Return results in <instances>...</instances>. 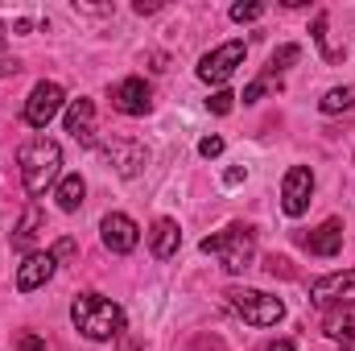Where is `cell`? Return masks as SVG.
I'll return each instance as SVG.
<instances>
[{
	"label": "cell",
	"instance_id": "1",
	"mask_svg": "<svg viewBox=\"0 0 355 351\" xmlns=\"http://www.w3.org/2000/svg\"><path fill=\"white\" fill-rule=\"evenodd\" d=\"M17 166H21V186H25V194L29 198H37V194H46L58 174H62V149H58V141H50V137H29L25 145H21V153H17Z\"/></svg>",
	"mask_w": 355,
	"mask_h": 351
},
{
	"label": "cell",
	"instance_id": "2",
	"mask_svg": "<svg viewBox=\"0 0 355 351\" xmlns=\"http://www.w3.org/2000/svg\"><path fill=\"white\" fill-rule=\"evenodd\" d=\"M71 323L79 335H87L91 343H107V339H120L124 335V310L103 298V293H79L71 302Z\"/></svg>",
	"mask_w": 355,
	"mask_h": 351
},
{
	"label": "cell",
	"instance_id": "3",
	"mask_svg": "<svg viewBox=\"0 0 355 351\" xmlns=\"http://www.w3.org/2000/svg\"><path fill=\"white\" fill-rule=\"evenodd\" d=\"M202 252L207 257H219V264L227 273H244V268H252V257H257V232L248 223H232L219 236H207L202 240Z\"/></svg>",
	"mask_w": 355,
	"mask_h": 351
},
{
	"label": "cell",
	"instance_id": "4",
	"mask_svg": "<svg viewBox=\"0 0 355 351\" xmlns=\"http://www.w3.org/2000/svg\"><path fill=\"white\" fill-rule=\"evenodd\" d=\"M227 306H232L244 323H252V327H277V323L285 318L281 298L261 293V289H227Z\"/></svg>",
	"mask_w": 355,
	"mask_h": 351
},
{
	"label": "cell",
	"instance_id": "5",
	"mask_svg": "<svg viewBox=\"0 0 355 351\" xmlns=\"http://www.w3.org/2000/svg\"><path fill=\"white\" fill-rule=\"evenodd\" d=\"M310 302L318 310H355V268L327 273L310 285Z\"/></svg>",
	"mask_w": 355,
	"mask_h": 351
},
{
	"label": "cell",
	"instance_id": "6",
	"mask_svg": "<svg viewBox=\"0 0 355 351\" xmlns=\"http://www.w3.org/2000/svg\"><path fill=\"white\" fill-rule=\"evenodd\" d=\"M244 54H248L244 42H223V46H215L211 54H202V62H198V79L223 87V83L236 75V67H244Z\"/></svg>",
	"mask_w": 355,
	"mask_h": 351
},
{
	"label": "cell",
	"instance_id": "7",
	"mask_svg": "<svg viewBox=\"0 0 355 351\" xmlns=\"http://www.w3.org/2000/svg\"><path fill=\"white\" fill-rule=\"evenodd\" d=\"M99 153H103L107 166H116V174H124V178H137L145 170V162H149V149L141 141H132V137H112Z\"/></svg>",
	"mask_w": 355,
	"mask_h": 351
},
{
	"label": "cell",
	"instance_id": "8",
	"mask_svg": "<svg viewBox=\"0 0 355 351\" xmlns=\"http://www.w3.org/2000/svg\"><path fill=\"white\" fill-rule=\"evenodd\" d=\"M62 87L58 83H37V87L29 91V99H25V124L29 128H46L58 112H62Z\"/></svg>",
	"mask_w": 355,
	"mask_h": 351
},
{
	"label": "cell",
	"instance_id": "9",
	"mask_svg": "<svg viewBox=\"0 0 355 351\" xmlns=\"http://www.w3.org/2000/svg\"><path fill=\"white\" fill-rule=\"evenodd\" d=\"M99 236H103V248H107V252H116V257H128V252L141 244V228H137L128 215H120V211L103 215Z\"/></svg>",
	"mask_w": 355,
	"mask_h": 351
},
{
	"label": "cell",
	"instance_id": "10",
	"mask_svg": "<svg viewBox=\"0 0 355 351\" xmlns=\"http://www.w3.org/2000/svg\"><path fill=\"white\" fill-rule=\"evenodd\" d=\"M310 194H314V174H310V166H293V170L285 174V182H281V207H285V215H289V219L306 215Z\"/></svg>",
	"mask_w": 355,
	"mask_h": 351
},
{
	"label": "cell",
	"instance_id": "11",
	"mask_svg": "<svg viewBox=\"0 0 355 351\" xmlns=\"http://www.w3.org/2000/svg\"><path fill=\"white\" fill-rule=\"evenodd\" d=\"M112 108L120 112V116H145L149 108H153V91L145 79H120L116 87H112Z\"/></svg>",
	"mask_w": 355,
	"mask_h": 351
},
{
	"label": "cell",
	"instance_id": "12",
	"mask_svg": "<svg viewBox=\"0 0 355 351\" xmlns=\"http://www.w3.org/2000/svg\"><path fill=\"white\" fill-rule=\"evenodd\" d=\"M54 268H58L54 252H29L25 261L17 264V289H21V293H33V289H42V285L54 277Z\"/></svg>",
	"mask_w": 355,
	"mask_h": 351
},
{
	"label": "cell",
	"instance_id": "13",
	"mask_svg": "<svg viewBox=\"0 0 355 351\" xmlns=\"http://www.w3.org/2000/svg\"><path fill=\"white\" fill-rule=\"evenodd\" d=\"M67 132L83 145H95V103L91 99H71L67 108Z\"/></svg>",
	"mask_w": 355,
	"mask_h": 351
},
{
	"label": "cell",
	"instance_id": "14",
	"mask_svg": "<svg viewBox=\"0 0 355 351\" xmlns=\"http://www.w3.org/2000/svg\"><path fill=\"white\" fill-rule=\"evenodd\" d=\"M42 228H46V211H42L37 203H29L25 215H21V223L12 228V248H21V252L29 257V244L42 236Z\"/></svg>",
	"mask_w": 355,
	"mask_h": 351
},
{
	"label": "cell",
	"instance_id": "15",
	"mask_svg": "<svg viewBox=\"0 0 355 351\" xmlns=\"http://www.w3.org/2000/svg\"><path fill=\"white\" fill-rule=\"evenodd\" d=\"M149 248H153L157 261H170L178 248H182V232H178L174 219H157V223H153V232H149Z\"/></svg>",
	"mask_w": 355,
	"mask_h": 351
},
{
	"label": "cell",
	"instance_id": "16",
	"mask_svg": "<svg viewBox=\"0 0 355 351\" xmlns=\"http://www.w3.org/2000/svg\"><path fill=\"white\" fill-rule=\"evenodd\" d=\"M343 248V223L339 219H327L318 232H310V252L314 257H335Z\"/></svg>",
	"mask_w": 355,
	"mask_h": 351
},
{
	"label": "cell",
	"instance_id": "17",
	"mask_svg": "<svg viewBox=\"0 0 355 351\" xmlns=\"http://www.w3.org/2000/svg\"><path fill=\"white\" fill-rule=\"evenodd\" d=\"M322 335L335 343H355V310H327L322 314Z\"/></svg>",
	"mask_w": 355,
	"mask_h": 351
},
{
	"label": "cell",
	"instance_id": "18",
	"mask_svg": "<svg viewBox=\"0 0 355 351\" xmlns=\"http://www.w3.org/2000/svg\"><path fill=\"white\" fill-rule=\"evenodd\" d=\"M83 194H87V182H83L79 174H62V178H58L54 198H58V207H62L67 215H75V211L83 207Z\"/></svg>",
	"mask_w": 355,
	"mask_h": 351
},
{
	"label": "cell",
	"instance_id": "19",
	"mask_svg": "<svg viewBox=\"0 0 355 351\" xmlns=\"http://www.w3.org/2000/svg\"><path fill=\"white\" fill-rule=\"evenodd\" d=\"M318 108L327 112V116H339V112H352L355 108V87H331L322 99H318Z\"/></svg>",
	"mask_w": 355,
	"mask_h": 351
},
{
	"label": "cell",
	"instance_id": "20",
	"mask_svg": "<svg viewBox=\"0 0 355 351\" xmlns=\"http://www.w3.org/2000/svg\"><path fill=\"white\" fill-rule=\"evenodd\" d=\"M314 42L322 46V54H327L331 62H339V58H343V50H335V46L327 42V12H318V17H314Z\"/></svg>",
	"mask_w": 355,
	"mask_h": 351
},
{
	"label": "cell",
	"instance_id": "21",
	"mask_svg": "<svg viewBox=\"0 0 355 351\" xmlns=\"http://www.w3.org/2000/svg\"><path fill=\"white\" fill-rule=\"evenodd\" d=\"M261 17H265V4H257V0H248V4L240 0V4H232V21H240V25H244V21H261Z\"/></svg>",
	"mask_w": 355,
	"mask_h": 351
},
{
	"label": "cell",
	"instance_id": "22",
	"mask_svg": "<svg viewBox=\"0 0 355 351\" xmlns=\"http://www.w3.org/2000/svg\"><path fill=\"white\" fill-rule=\"evenodd\" d=\"M207 108H211L215 116H227V112L236 108V95H232V91H215V95L207 99Z\"/></svg>",
	"mask_w": 355,
	"mask_h": 351
},
{
	"label": "cell",
	"instance_id": "23",
	"mask_svg": "<svg viewBox=\"0 0 355 351\" xmlns=\"http://www.w3.org/2000/svg\"><path fill=\"white\" fill-rule=\"evenodd\" d=\"M297 58H302V50H297V46H281V50L272 54V71H285V67H289V62H297Z\"/></svg>",
	"mask_w": 355,
	"mask_h": 351
},
{
	"label": "cell",
	"instance_id": "24",
	"mask_svg": "<svg viewBox=\"0 0 355 351\" xmlns=\"http://www.w3.org/2000/svg\"><path fill=\"white\" fill-rule=\"evenodd\" d=\"M75 252H79V244L71 240V236H62L58 244H54V261L62 264V261H75Z\"/></svg>",
	"mask_w": 355,
	"mask_h": 351
},
{
	"label": "cell",
	"instance_id": "25",
	"mask_svg": "<svg viewBox=\"0 0 355 351\" xmlns=\"http://www.w3.org/2000/svg\"><path fill=\"white\" fill-rule=\"evenodd\" d=\"M17 351H46V339H37L33 331H21L17 335Z\"/></svg>",
	"mask_w": 355,
	"mask_h": 351
},
{
	"label": "cell",
	"instance_id": "26",
	"mask_svg": "<svg viewBox=\"0 0 355 351\" xmlns=\"http://www.w3.org/2000/svg\"><path fill=\"white\" fill-rule=\"evenodd\" d=\"M198 153H202V157H219V153H223V137H202V141H198Z\"/></svg>",
	"mask_w": 355,
	"mask_h": 351
},
{
	"label": "cell",
	"instance_id": "27",
	"mask_svg": "<svg viewBox=\"0 0 355 351\" xmlns=\"http://www.w3.org/2000/svg\"><path fill=\"white\" fill-rule=\"evenodd\" d=\"M265 91H268V79H257V83H248V91H244V103H257Z\"/></svg>",
	"mask_w": 355,
	"mask_h": 351
},
{
	"label": "cell",
	"instance_id": "28",
	"mask_svg": "<svg viewBox=\"0 0 355 351\" xmlns=\"http://www.w3.org/2000/svg\"><path fill=\"white\" fill-rule=\"evenodd\" d=\"M17 71H21L17 58H0V79H8V75H17Z\"/></svg>",
	"mask_w": 355,
	"mask_h": 351
},
{
	"label": "cell",
	"instance_id": "29",
	"mask_svg": "<svg viewBox=\"0 0 355 351\" xmlns=\"http://www.w3.org/2000/svg\"><path fill=\"white\" fill-rule=\"evenodd\" d=\"M265 351H297V348H293V339H277V343H268Z\"/></svg>",
	"mask_w": 355,
	"mask_h": 351
},
{
	"label": "cell",
	"instance_id": "30",
	"mask_svg": "<svg viewBox=\"0 0 355 351\" xmlns=\"http://www.w3.org/2000/svg\"><path fill=\"white\" fill-rule=\"evenodd\" d=\"M223 182H227V186H236V182H244V170H240V166H236V170H227V178H223Z\"/></svg>",
	"mask_w": 355,
	"mask_h": 351
},
{
	"label": "cell",
	"instance_id": "31",
	"mask_svg": "<svg viewBox=\"0 0 355 351\" xmlns=\"http://www.w3.org/2000/svg\"><path fill=\"white\" fill-rule=\"evenodd\" d=\"M157 8H162V4H149V0H137V12H141V17H145V12H157Z\"/></svg>",
	"mask_w": 355,
	"mask_h": 351
},
{
	"label": "cell",
	"instance_id": "32",
	"mask_svg": "<svg viewBox=\"0 0 355 351\" xmlns=\"http://www.w3.org/2000/svg\"><path fill=\"white\" fill-rule=\"evenodd\" d=\"M0 46H4V25H0Z\"/></svg>",
	"mask_w": 355,
	"mask_h": 351
},
{
	"label": "cell",
	"instance_id": "33",
	"mask_svg": "<svg viewBox=\"0 0 355 351\" xmlns=\"http://www.w3.org/2000/svg\"><path fill=\"white\" fill-rule=\"evenodd\" d=\"M343 351H355V343H352V348H343Z\"/></svg>",
	"mask_w": 355,
	"mask_h": 351
}]
</instances>
